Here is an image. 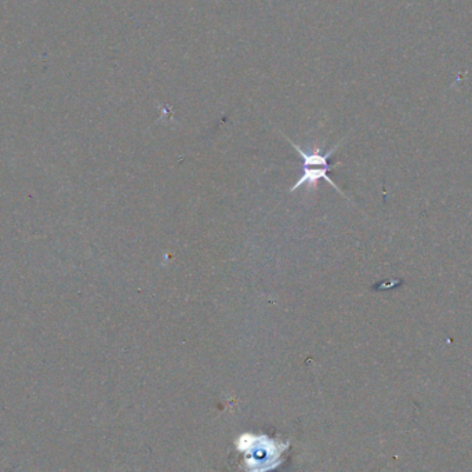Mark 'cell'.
<instances>
[{"instance_id": "cell-1", "label": "cell", "mask_w": 472, "mask_h": 472, "mask_svg": "<svg viewBox=\"0 0 472 472\" xmlns=\"http://www.w3.org/2000/svg\"><path fill=\"white\" fill-rule=\"evenodd\" d=\"M286 140H288V141L295 147V149L300 154L301 161H302V166H304L302 169H309V168H323V169L332 170L333 168L337 166V163H336V165L330 163V162H329V158L337 151V148L342 145V142H339L335 148H332V149H330L329 152H326V154H321L319 148H316V151L312 152V154H306L305 151L301 149V147H299L296 142H293L289 137H286Z\"/></svg>"}, {"instance_id": "cell-2", "label": "cell", "mask_w": 472, "mask_h": 472, "mask_svg": "<svg viewBox=\"0 0 472 472\" xmlns=\"http://www.w3.org/2000/svg\"><path fill=\"white\" fill-rule=\"evenodd\" d=\"M329 172H330V170L323 169V168H321V169H302V174H301L299 181L289 189V192H295V191H297V189H299L300 187H302V185L316 187L318 182H319L321 180H325L328 184H330L335 189H337V192H340L344 196V192L342 191V188H340V187H339V185L329 177Z\"/></svg>"}]
</instances>
